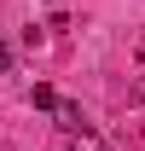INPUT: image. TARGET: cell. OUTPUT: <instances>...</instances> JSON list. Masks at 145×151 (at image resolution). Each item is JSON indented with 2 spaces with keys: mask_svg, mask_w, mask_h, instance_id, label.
<instances>
[{
  "mask_svg": "<svg viewBox=\"0 0 145 151\" xmlns=\"http://www.w3.org/2000/svg\"><path fill=\"white\" fill-rule=\"evenodd\" d=\"M52 116H58V134H64V139H75V134H87V128H93L87 116H81V105H70V99H64Z\"/></svg>",
  "mask_w": 145,
  "mask_h": 151,
  "instance_id": "cell-1",
  "label": "cell"
},
{
  "mask_svg": "<svg viewBox=\"0 0 145 151\" xmlns=\"http://www.w3.org/2000/svg\"><path fill=\"white\" fill-rule=\"evenodd\" d=\"M29 105H35V111H58L64 99H58L52 87H47V81H35V87H29Z\"/></svg>",
  "mask_w": 145,
  "mask_h": 151,
  "instance_id": "cell-2",
  "label": "cell"
},
{
  "mask_svg": "<svg viewBox=\"0 0 145 151\" xmlns=\"http://www.w3.org/2000/svg\"><path fill=\"white\" fill-rule=\"evenodd\" d=\"M0 76H12V41H0Z\"/></svg>",
  "mask_w": 145,
  "mask_h": 151,
  "instance_id": "cell-3",
  "label": "cell"
},
{
  "mask_svg": "<svg viewBox=\"0 0 145 151\" xmlns=\"http://www.w3.org/2000/svg\"><path fill=\"white\" fill-rule=\"evenodd\" d=\"M139 52H145V35H139Z\"/></svg>",
  "mask_w": 145,
  "mask_h": 151,
  "instance_id": "cell-4",
  "label": "cell"
}]
</instances>
